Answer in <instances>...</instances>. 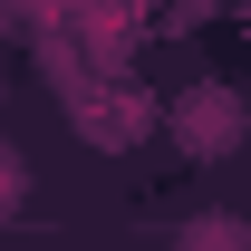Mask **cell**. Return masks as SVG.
<instances>
[{
	"mask_svg": "<svg viewBox=\"0 0 251 251\" xmlns=\"http://www.w3.org/2000/svg\"><path fill=\"white\" fill-rule=\"evenodd\" d=\"M242 126H251V116H242V97L213 87V77L174 97V135H184L193 155H232V145H242Z\"/></svg>",
	"mask_w": 251,
	"mask_h": 251,
	"instance_id": "6da1fadb",
	"label": "cell"
},
{
	"mask_svg": "<svg viewBox=\"0 0 251 251\" xmlns=\"http://www.w3.org/2000/svg\"><path fill=\"white\" fill-rule=\"evenodd\" d=\"M174 251H251V232H242L232 213H193L184 232H174Z\"/></svg>",
	"mask_w": 251,
	"mask_h": 251,
	"instance_id": "7a4b0ae2",
	"label": "cell"
}]
</instances>
